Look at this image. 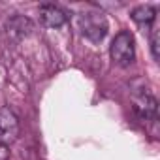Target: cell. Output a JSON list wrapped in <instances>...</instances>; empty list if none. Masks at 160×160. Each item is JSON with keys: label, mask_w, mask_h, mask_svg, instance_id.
<instances>
[{"label": "cell", "mask_w": 160, "mask_h": 160, "mask_svg": "<svg viewBox=\"0 0 160 160\" xmlns=\"http://www.w3.org/2000/svg\"><path fill=\"white\" fill-rule=\"evenodd\" d=\"M10 158V147L0 143V160H8Z\"/></svg>", "instance_id": "obj_9"}, {"label": "cell", "mask_w": 160, "mask_h": 160, "mask_svg": "<svg viewBox=\"0 0 160 160\" xmlns=\"http://www.w3.org/2000/svg\"><path fill=\"white\" fill-rule=\"evenodd\" d=\"M6 28H8V36H12L13 40H23L32 32V23H30V19H27L23 15H15L8 21Z\"/></svg>", "instance_id": "obj_6"}, {"label": "cell", "mask_w": 160, "mask_h": 160, "mask_svg": "<svg viewBox=\"0 0 160 160\" xmlns=\"http://www.w3.org/2000/svg\"><path fill=\"white\" fill-rule=\"evenodd\" d=\"M109 55H111V60L117 64V66H130L136 58V40L132 36L130 30H121L111 45H109Z\"/></svg>", "instance_id": "obj_1"}, {"label": "cell", "mask_w": 160, "mask_h": 160, "mask_svg": "<svg viewBox=\"0 0 160 160\" xmlns=\"http://www.w3.org/2000/svg\"><path fill=\"white\" fill-rule=\"evenodd\" d=\"M19 138V119L10 108H0V143L10 145Z\"/></svg>", "instance_id": "obj_3"}, {"label": "cell", "mask_w": 160, "mask_h": 160, "mask_svg": "<svg viewBox=\"0 0 160 160\" xmlns=\"http://www.w3.org/2000/svg\"><path fill=\"white\" fill-rule=\"evenodd\" d=\"M40 17H42V21H43V25L49 27V28H60V27L66 25V21H68L66 12L60 10V8L55 6V4H43V6L40 8Z\"/></svg>", "instance_id": "obj_5"}, {"label": "cell", "mask_w": 160, "mask_h": 160, "mask_svg": "<svg viewBox=\"0 0 160 160\" xmlns=\"http://www.w3.org/2000/svg\"><path fill=\"white\" fill-rule=\"evenodd\" d=\"M151 53H152L154 60L160 58V32H158V27H152V30H151Z\"/></svg>", "instance_id": "obj_8"}, {"label": "cell", "mask_w": 160, "mask_h": 160, "mask_svg": "<svg viewBox=\"0 0 160 160\" xmlns=\"http://www.w3.org/2000/svg\"><path fill=\"white\" fill-rule=\"evenodd\" d=\"M134 113L138 115L139 121L143 122H152L156 121V113H158V104L151 94H141L134 100Z\"/></svg>", "instance_id": "obj_4"}, {"label": "cell", "mask_w": 160, "mask_h": 160, "mask_svg": "<svg viewBox=\"0 0 160 160\" xmlns=\"http://www.w3.org/2000/svg\"><path fill=\"white\" fill-rule=\"evenodd\" d=\"M132 19L138 25H152L156 19V10L152 6H138L132 12Z\"/></svg>", "instance_id": "obj_7"}, {"label": "cell", "mask_w": 160, "mask_h": 160, "mask_svg": "<svg viewBox=\"0 0 160 160\" xmlns=\"http://www.w3.org/2000/svg\"><path fill=\"white\" fill-rule=\"evenodd\" d=\"M79 30L91 42H102L108 34V19L98 10H89L79 13Z\"/></svg>", "instance_id": "obj_2"}]
</instances>
